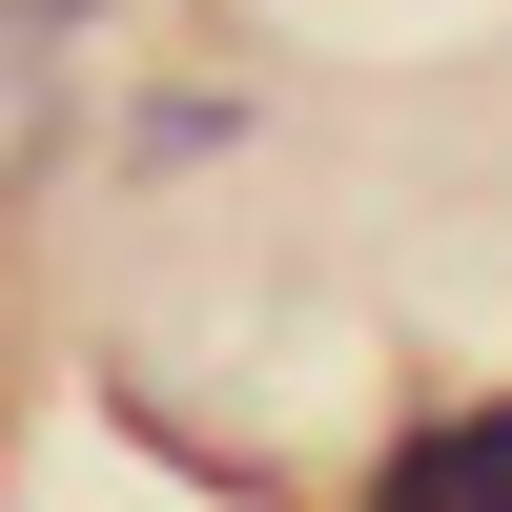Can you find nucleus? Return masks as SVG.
I'll return each mask as SVG.
<instances>
[{
	"instance_id": "2",
	"label": "nucleus",
	"mask_w": 512,
	"mask_h": 512,
	"mask_svg": "<svg viewBox=\"0 0 512 512\" xmlns=\"http://www.w3.org/2000/svg\"><path fill=\"white\" fill-rule=\"evenodd\" d=\"M410 492H512V410H472V431H410L390 451V512Z\"/></svg>"
},
{
	"instance_id": "1",
	"label": "nucleus",
	"mask_w": 512,
	"mask_h": 512,
	"mask_svg": "<svg viewBox=\"0 0 512 512\" xmlns=\"http://www.w3.org/2000/svg\"><path fill=\"white\" fill-rule=\"evenodd\" d=\"M41 164H62V0H0V226Z\"/></svg>"
},
{
	"instance_id": "3",
	"label": "nucleus",
	"mask_w": 512,
	"mask_h": 512,
	"mask_svg": "<svg viewBox=\"0 0 512 512\" xmlns=\"http://www.w3.org/2000/svg\"><path fill=\"white\" fill-rule=\"evenodd\" d=\"M62 21H103V0H62Z\"/></svg>"
}]
</instances>
